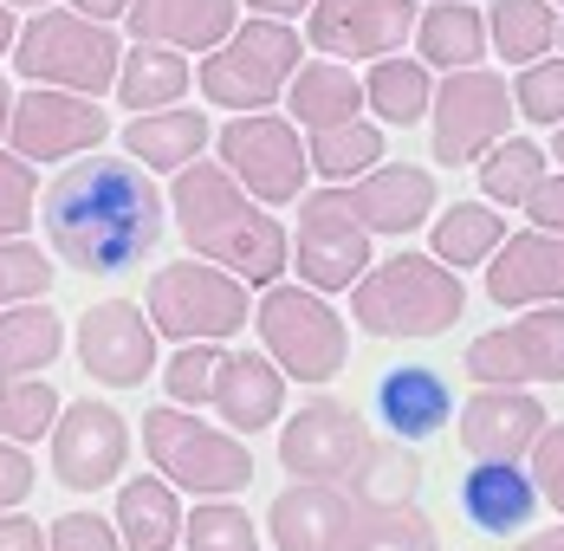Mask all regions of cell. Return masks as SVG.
<instances>
[{
  "label": "cell",
  "instance_id": "obj_1",
  "mask_svg": "<svg viewBox=\"0 0 564 551\" xmlns=\"http://www.w3.org/2000/svg\"><path fill=\"white\" fill-rule=\"evenodd\" d=\"M46 240L72 273H123L163 247L170 195L130 156H72L46 188Z\"/></svg>",
  "mask_w": 564,
  "mask_h": 551
},
{
  "label": "cell",
  "instance_id": "obj_2",
  "mask_svg": "<svg viewBox=\"0 0 564 551\" xmlns=\"http://www.w3.org/2000/svg\"><path fill=\"white\" fill-rule=\"evenodd\" d=\"M170 208L188 253H202L208 267L234 273L240 285H273L292 267V240H285L280 215L260 208L215 156H195L188 169H175Z\"/></svg>",
  "mask_w": 564,
  "mask_h": 551
},
{
  "label": "cell",
  "instance_id": "obj_3",
  "mask_svg": "<svg viewBox=\"0 0 564 551\" xmlns=\"http://www.w3.org/2000/svg\"><path fill=\"white\" fill-rule=\"evenodd\" d=\"M460 312H467L460 273L409 247L395 260H370L364 279L350 285V318L370 337H442L460 325Z\"/></svg>",
  "mask_w": 564,
  "mask_h": 551
},
{
  "label": "cell",
  "instance_id": "obj_4",
  "mask_svg": "<svg viewBox=\"0 0 564 551\" xmlns=\"http://www.w3.org/2000/svg\"><path fill=\"white\" fill-rule=\"evenodd\" d=\"M143 454L150 467L170 480L175 494H195V499H234L253 487V447L247 435L234 429H215L175 402H156L143 409Z\"/></svg>",
  "mask_w": 564,
  "mask_h": 551
},
{
  "label": "cell",
  "instance_id": "obj_5",
  "mask_svg": "<svg viewBox=\"0 0 564 551\" xmlns=\"http://www.w3.org/2000/svg\"><path fill=\"white\" fill-rule=\"evenodd\" d=\"M253 331H260V350L280 364V377H292V383L325 389L350 364V325H344L338 305L325 292H312V285H292V279L260 285Z\"/></svg>",
  "mask_w": 564,
  "mask_h": 551
},
{
  "label": "cell",
  "instance_id": "obj_6",
  "mask_svg": "<svg viewBox=\"0 0 564 551\" xmlns=\"http://www.w3.org/2000/svg\"><path fill=\"white\" fill-rule=\"evenodd\" d=\"M123 65V40L111 26L72 13V7H40L20 33H13V72L26 85H53L78 98H105Z\"/></svg>",
  "mask_w": 564,
  "mask_h": 551
},
{
  "label": "cell",
  "instance_id": "obj_7",
  "mask_svg": "<svg viewBox=\"0 0 564 551\" xmlns=\"http://www.w3.org/2000/svg\"><path fill=\"white\" fill-rule=\"evenodd\" d=\"M299 72V33L292 20H240L215 53H202V98L221 110H267L285 98V78Z\"/></svg>",
  "mask_w": 564,
  "mask_h": 551
},
{
  "label": "cell",
  "instance_id": "obj_8",
  "mask_svg": "<svg viewBox=\"0 0 564 551\" xmlns=\"http://www.w3.org/2000/svg\"><path fill=\"white\" fill-rule=\"evenodd\" d=\"M143 312L156 337H175V344H221V337H240L253 305H247V285L208 260H170L150 273V292H143Z\"/></svg>",
  "mask_w": 564,
  "mask_h": 551
},
{
  "label": "cell",
  "instance_id": "obj_9",
  "mask_svg": "<svg viewBox=\"0 0 564 551\" xmlns=\"http://www.w3.org/2000/svg\"><path fill=\"white\" fill-rule=\"evenodd\" d=\"M215 163L260 202V208H292L305 195V143H299V123L273 117V110H234L221 130H215Z\"/></svg>",
  "mask_w": 564,
  "mask_h": 551
},
{
  "label": "cell",
  "instance_id": "obj_10",
  "mask_svg": "<svg viewBox=\"0 0 564 551\" xmlns=\"http://www.w3.org/2000/svg\"><path fill=\"white\" fill-rule=\"evenodd\" d=\"M512 123V85L487 65H467V72H448L429 98V156L435 163H480Z\"/></svg>",
  "mask_w": 564,
  "mask_h": 551
},
{
  "label": "cell",
  "instance_id": "obj_11",
  "mask_svg": "<svg viewBox=\"0 0 564 551\" xmlns=\"http://www.w3.org/2000/svg\"><path fill=\"white\" fill-rule=\"evenodd\" d=\"M474 389H532L564 383V305H525L512 325L480 331L460 357Z\"/></svg>",
  "mask_w": 564,
  "mask_h": 551
},
{
  "label": "cell",
  "instance_id": "obj_12",
  "mask_svg": "<svg viewBox=\"0 0 564 551\" xmlns=\"http://www.w3.org/2000/svg\"><path fill=\"white\" fill-rule=\"evenodd\" d=\"M370 234L364 220L350 215V195L338 182H325L318 195H299V247H292V267H299V285L312 292H350L364 267H370Z\"/></svg>",
  "mask_w": 564,
  "mask_h": 551
},
{
  "label": "cell",
  "instance_id": "obj_13",
  "mask_svg": "<svg viewBox=\"0 0 564 551\" xmlns=\"http://www.w3.org/2000/svg\"><path fill=\"white\" fill-rule=\"evenodd\" d=\"M111 137V110L78 91H53V85H26L13 110H7V150L26 163H72L91 156Z\"/></svg>",
  "mask_w": 564,
  "mask_h": 551
},
{
  "label": "cell",
  "instance_id": "obj_14",
  "mask_svg": "<svg viewBox=\"0 0 564 551\" xmlns=\"http://www.w3.org/2000/svg\"><path fill=\"white\" fill-rule=\"evenodd\" d=\"M130 467V422L123 409L78 396L65 402L53 422V480L65 494H105L117 487V474Z\"/></svg>",
  "mask_w": 564,
  "mask_h": 551
},
{
  "label": "cell",
  "instance_id": "obj_15",
  "mask_svg": "<svg viewBox=\"0 0 564 551\" xmlns=\"http://www.w3.org/2000/svg\"><path fill=\"white\" fill-rule=\"evenodd\" d=\"M370 441H377L370 422H364L350 402H338V396H312L299 415L280 422V467L292 474V480H332V487H344Z\"/></svg>",
  "mask_w": 564,
  "mask_h": 551
},
{
  "label": "cell",
  "instance_id": "obj_16",
  "mask_svg": "<svg viewBox=\"0 0 564 551\" xmlns=\"http://www.w3.org/2000/svg\"><path fill=\"white\" fill-rule=\"evenodd\" d=\"M156 325L137 299H105L78 318V370L105 389H143L156 377Z\"/></svg>",
  "mask_w": 564,
  "mask_h": 551
},
{
  "label": "cell",
  "instance_id": "obj_17",
  "mask_svg": "<svg viewBox=\"0 0 564 551\" xmlns=\"http://www.w3.org/2000/svg\"><path fill=\"white\" fill-rule=\"evenodd\" d=\"M415 0H312L305 7V40L312 53L357 65V58H390L415 33Z\"/></svg>",
  "mask_w": 564,
  "mask_h": 551
},
{
  "label": "cell",
  "instance_id": "obj_18",
  "mask_svg": "<svg viewBox=\"0 0 564 551\" xmlns=\"http://www.w3.org/2000/svg\"><path fill=\"white\" fill-rule=\"evenodd\" d=\"M487 299L500 312H525V305H564V234L525 227L507 234L487 253Z\"/></svg>",
  "mask_w": 564,
  "mask_h": 551
},
{
  "label": "cell",
  "instance_id": "obj_19",
  "mask_svg": "<svg viewBox=\"0 0 564 551\" xmlns=\"http://www.w3.org/2000/svg\"><path fill=\"white\" fill-rule=\"evenodd\" d=\"M344 195H350V215L364 220V234H415V227H429V215L442 208V188H435V175L415 163H377L364 169L357 182H344Z\"/></svg>",
  "mask_w": 564,
  "mask_h": 551
},
{
  "label": "cell",
  "instance_id": "obj_20",
  "mask_svg": "<svg viewBox=\"0 0 564 551\" xmlns=\"http://www.w3.org/2000/svg\"><path fill=\"white\" fill-rule=\"evenodd\" d=\"M545 422L552 415L539 409L532 389H474L460 402V447L474 461H525Z\"/></svg>",
  "mask_w": 564,
  "mask_h": 551
},
{
  "label": "cell",
  "instance_id": "obj_21",
  "mask_svg": "<svg viewBox=\"0 0 564 551\" xmlns=\"http://www.w3.org/2000/svg\"><path fill=\"white\" fill-rule=\"evenodd\" d=\"M350 519H357V499L332 480H292L267 506V532L280 551H338Z\"/></svg>",
  "mask_w": 564,
  "mask_h": 551
},
{
  "label": "cell",
  "instance_id": "obj_22",
  "mask_svg": "<svg viewBox=\"0 0 564 551\" xmlns=\"http://www.w3.org/2000/svg\"><path fill=\"white\" fill-rule=\"evenodd\" d=\"M123 26H130V40H150V46L215 53L240 26V0H130Z\"/></svg>",
  "mask_w": 564,
  "mask_h": 551
},
{
  "label": "cell",
  "instance_id": "obj_23",
  "mask_svg": "<svg viewBox=\"0 0 564 551\" xmlns=\"http://www.w3.org/2000/svg\"><path fill=\"white\" fill-rule=\"evenodd\" d=\"M215 415H221L234 435H260L285 415V377L267 350H221V370H215Z\"/></svg>",
  "mask_w": 564,
  "mask_h": 551
},
{
  "label": "cell",
  "instance_id": "obj_24",
  "mask_svg": "<svg viewBox=\"0 0 564 551\" xmlns=\"http://www.w3.org/2000/svg\"><path fill=\"white\" fill-rule=\"evenodd\" d=\"M377 415H383V429L395 441H429L448 429L454 415V396H448V377L442 370H429V364H395L377 377Z\"/></svg>",
  "mask_w": 564,
  "mask_h": 551
},
{
  "label": "cell",
  "instance_id": "obj_25",
  "mask_svg": "<svg viewBox=\"0 0 564 551\" xmlns=\"http://www.w3.org/2000/svg\"><path fill=\"white\" fill-rule=\"evenodd\" d=\"M208 143H215V130H208V117H202L195 105L137 110V117L123 123V156L143 163L150 175H175V169H188Z\"/></svg>",
  "mask_w": 564,
  "mask_h": 551
},
{
  "label": "cell",
  "instance_id": "obj_26",
  "mask_svg": "<svg viewBox=\"0 0 564 551\" xmlns=\"http://www.w3.org/2000/svg\"><path fill=\"white\" fill-rule=\"evenodd\" d=\"M532 506H539V487H532V474H525L519 461H474V467L460 474V512H467L474 532H487V539L519 532V526L532 519Z\"/></svg>",
  "mask_w": 564,
  "mask_h": 551
},
{
  "label": "cell",
  "instance_id": "obj_27",
  "mask_svg": "<svg viewBox=\"0 0 564 551\" xmlns=\"http://www.w3.org/2000/svg\"><path fill=\"white\" fill-rule=\"evenodd\" d=\"M415 53L429 72H467L487 58V13L474 0H435L415 13Z\"/></svg>",
  "mask_w": 564,
  "mask_h": 551
},
{
  "label": "cell",
  "instance_id": "obj_28",
  "mask_svg": "<svg viewBox=\"0 0 564 551\" xmlns=\"http://www.w3.org/2000/svg\"><path fill=\"white\" fill-rule=\"evenodd\" d=\"M285 110L299 130H332V123H350L364 117V78L338 65V58H312L285 78Z\"/></svg>",
  "mask_w": 564,
  "mask_h": 551
},
{
  "label": "cell",
  "instance_id": "obj_29",
  "mask_svg": "<svg viewBox=\"0 0 564 551\" xmlns=\"http://www.w3.org/2000/svg\"><path fill=\"white\" fill-rule=\"evenodd\" d=\"M123 551H175L182 545V499L163 474L123 480L117 487V512H111Z\"/></svg>",
  "mask_w": 564,
  "mask_h": 551
},
{
  "label": "cell",
  "instance_id": "obj_30",
  "mask_svg": "<svg viewBox=\"0 0 564 551\" xmlns=\"http://www.w3.org/2000/svg\"><path fill=\"white\" fill-rule=\"evenodd\" d=\"M65 350V318L46 312V299H20L0 312V383L20 377H46V364H58Z\"/></svg>",
  "mask_w": 564,
  "mask_h": 551
},
{
  "label": "cell",
  "instance_id": "obj_31",
  "mask_svg": "<svg viewBox=\"0 0 564 551\" xmlns=\"http://www.w3.org/2000/svg\"><path fill=\"white\" fill-rule=\"evenodd\" d=\"M507 240V215L487 208V202H454V208H435L429 215V253L467 273V267H487V253Z\"/></svg>",
  "mask_w": 564,
  "mask_h": 551
},
{
  "label": "cell",
  "instance_id": "obj_32",
  "mask_svg": "<svg viewBox=\"0 0 564 551\" xmlns=\"http://www.w3.org/2000/svg\"><path fill=\"white\" fill-rule=\"evenodd\" d=\"M188 78H195L188 53L137 40V46L123 53V65H117V85H111V91H117V105H130V110H163V105H182Z\"/></svg>",
  "mask_w": 564,
  "mask_h": 551
},
{
  "label": "cell",
  "instance_id": "obj_33",
  "mask_svg": "<svg viewBox=\"0 0 564 551\" xmlns=\"http://www.w3.org/2000/svg\"><path fill=\"white\" fill-rule=\"evenodd\" d=\"M422 454L409 447V441H395V435H383V441H370L364 447V461L350 467V480H344V494L357 499V506H409V499L422 494Z\"/></svg>",
  "mask_w": 564,
  "mask_h": 551
},
{
  "label": "cell",
  "instance_id": "obj_34",
  "mask_svg": "<svg viewBox=\"0 0 564 551\" xmlns=\"http://www.w3.org/2000/svg\"><path fill=\"white\" fill-rule=\"evenodd\" d=\"M429 98H435V78H429V65L422 58H370V78H364V110H377V123H395V130H409V123H422L429 117Z\"/></svg>",
  "mask_w": 564,
  "mask_h": 551
},
{
  "label": "cell",
  "instance_id": "obj_35",
  "mask_svg": "<svg viewBox=\"0 0 564 551\" xmlns=\"http://www.w3.org/2000/svg\"><path fill=\"white\" fill-rule=\"evenodd\" d=\"M558 46V7L552 0H494L487 7V53L507 65H532Z\"/></svg>",
  "mask_w": 564,
  "mask_h": 551
},
{
  "label": "cell",
  "instance_id": "obj_36",
  "mask_svg": "<svg viewBox=\"0 0 564 551\" xmlns=\"http://www.w3.org/2000/svg\"><path fill=\"white\" fill-rule=\"evenodd\" d=\"M390 156L383 150V123L370 117H350V123H332V130H305V163L318 169L325 182H357L364 169H377Z\"/></svg>",
  "mask_w": 564,
  "mask_h": 551
},
{
  "label": "cell",
  "instance_id": "obj_37",
  "mask_svg": "<svg viewBox=\"0 0 564 551\" xmlns=\"http://www.w3.org/2000/svg\"><path fill=\"white\" fill-rule=\"evenodd\" d=\"M338 551H442V532L429 526V512L415 499L409 506H357Z\"/></svg>",
  "mask_w": 564,
  "mask_h": 551
},
{
  "label": "cell",
  "instance_id": "obj_38",
  "mask_svg": "<svg viewBox=\"0 0 564 551\" xmlns=\"http://www.w3.org/2000/svg\"><path fill=\"white\" fill-rule=\"evenodd\" d=\"M545 169H552V150H539L532 137H500V143L480 156V195L500 202V208H519V202L539 188Z\"/></svg>",
  "mask_w": 564,
  "mask_h": 551
},
{
  "label": "cell",
  "instance_id": "obj_39",
  "mask_svg": "<svg viewBox=\"0 0 564 551\" xmlns=\"http://www.w3.org/2000/svg\"><path fill=\"white\" fill-rule=\"evenodd\" d=\"M182 545L188 551H260V526L234 499H195V512H182Z\"/></svg>",
  "mask_w": 564,
  "mask_h": 551
},
{
  "label": "cell",
  "instance_id": "obj_40",
  "mask_svg": "<svg viewBox=\"0 0 564 551\" xmlns=\"http://www.w3.org/2000/svg\"><path fill=\"white\" fill-rule=\"evenodd\" d=\"M58 409H65V396H58L46 377H20V383H0V441H40L53 435Z\"/></svg>",
  "mask_w": 564,
  "mask_h": 551
},
{
  "label": "cell",
  "instance_id": "obj_41",
  "mask_svg": "<svg viewBox=\"0 0 564 551\" xmlns=\"http://www.w3.org/2000/svg\"><path fill=\"white\" fill-rule=\"evenodd\" d=\"M512 110H519L525 123L558 130L564 123V58H532V65H519V78H512Z\"/></svg>",
  "mask_w": 564,
  "mask_h": 551
},
{
  "label": "cell",
  "instance_id": "obj_42",
  "mask_svg": "<svg viewBox=\"0 0 564 551\" xmlns=\"http://www.w3.org/2000/svg\"><path fill=\"white\" fill-rule=\"evenodd\" d=\"M53 260L20 234V240H0V312L20 305V299H46L53 292Z\"/></svg>",
  "mask_w": 564,
  "mask_h": 551
},
{
  "label": "cell",
  "instance_id": "obj_43",
  "mask_svg": "<svg viewBox=\"0 0 564 551\" xmlns=\"http://www.w3.org/2000/svg\"><path fill=\"white\" fill-rule=\"evenodd\" d=\"M163 370V389H170L175 409H202L208 396H215V370H221V344H182L170 364H156Z\"/></svg>",
  "mask_w": 564,
  "mask_h": 551
},
{
  "label": "cell",
  "instance_id": "obj_44",
  "mask_svg": "<svg viewBox=\"0 0 564 551\" xmlns=\"http://www.w3.org/2000/svg\"><path fill=\"white\" fill-rule=\"evenodd\" d=\"M40 215V169L13 150H0V240H20Z\"/></svg>",
  "mask_w": 564,
  "mask_h": 551
},
{
  "label": "cell",
  "instance_id": "obj_45",
  "mask_svg": "<svg viewBox=\"0 0 564 551\" xmlns=\"http://www.w3.org/2000/svg\"><path fill=\"white\" fill-rule=\"evenodd\" d=\"M46 551H123L111 519H98V512H58L53 526H46Z\"/></svg>",
  "mask_w": 564,
  "mask_h": 551
},
{
  "label": "cell",
  "instance_id": "obj_46",
  "mask_svg": "<svg viewBox=\"0 0 564 551\" xmlns=\"http://www.w3.org/2000/svg\"><path fill=\"white\" fill-rule=\"evenodd\" d=\"M525 474H532V487H539V499H552L558 506V519H564V422H545L539 429V441L525 447Z\"/></svg>",
  "mask_w": 564,
  "mask_h": 551
},
{
  "label": "cell",
  "instance_id": "obj_47",
  "mask_svg": "<svg viewBox=\"0 0 564 551\" xmlns=\"http://www.w3.org/2000/svg\"><path fill=\"white\" fill-rule=\"evenodd\" d=\"M33 480H40V467L26 461V447L0 441V512H20V499L33 494Z\"/></svg>",
  "mask_w": 564,
  "mask_h": 551
},
{
  "label": "cell",
  "instance_id": "obj_48",
  "mask_svg": "<svg viewBox=\"0 0 564 551\" xmlns=\"http://www.w3.org/2000/svg\"><path fill=\"white\" fill-rule=\"evenodd\" d=\"M519 208L532 215V227H545V234H564V169H558V175L545 169V175H539V188H532Z\"/></svg>",
  "mask_w": 564,
  "mask_h": 551
},
{
  "label": "cell",
  "instance_id": "obj_49",
  "mask_svg": "<svg viewBox=\"0 0 564 551\" xmlns=\"http://www.w3.org/2000/svg\"><path fill=\"white\" fill-rule=\"evenodd\" d=\"M0 551H46L40 519H26V512H0Z\"/></svg>",
  "mask_w": 564,
  "mask_h": 551
},
{
  "label": "cell",
  "instance_id": "obj_50",
  "mask_svg": "<svg viewBox=\"0 0 564 551\" xmlns=\"http://www.w3.org/2000/svg\"><path fill=\"white\" fill-rule=\"evenodd\" d=\"M123 7H130V0H72V13H85V20H98V26L123 20Z\"/></svg>",
  "mask_w": 564,
  "mask_h": 551
},
{
  "label": "cell",
  "instance_id": "obj_51",
  "mask_svg": "<svg viewBox=\"0 0 564 551\" xmlns=\"http://www.w3.org/2000/svg\"><path fill=\"white\" fill-rule=\"evenodd\" d=\"M312 0H247V13H260V20H299Z\"/></svg>",
  "mask_w": 564,
  "mask_h": 551
},
{
  "label": "cell",
  "instance_id": "obj_52",
  "mask_svg": "<svg viewBox=\"0 0 564 551\" xmlns=\"http://www.w3.org/2000/svg\"><path fill=\"white\" fill-rule=\"evenodd\" d=\"M512 551H564V526H545V532H532V539H519Z\"/></svg>",
  "mask_w": 564,
  "mask_h": 551
},
{
  "label": "cell",
  "instance_id": "obj_53",
  "mask_svg": "<svg viewBox=\"0 0 564 551\" xmlns=\"http://www.w3.org/2000/svg\"><path fill=\"white\" fill-rule=\"evenodd\" d=\"M13 33H20V20H13V7L0 0V53H13Z\"/></svg>",
  "mask_w": 564,
  "mask_h": 551
},
{
  "label": "cell",
  "instance_id": "obj_54",
  "mask_svg": "<svg viewBox=\"0 0 564 551\" xmlns=\"http://www.w3.org/2000/svg\"><path fill=\"white\" fill-rule=\"evenodd\" d=\"M7 110H13V85L0 78V143H7Z\"/></svg>",
  "mask_w": 564,
  "mask_h": 551
},
{
  "label": "cell",
  "instance_id": "obj_55",
  "mask_svg": "<svg viewBox=\"0 0 564 551\" xmlns=\"http://www.w3.org/2000/svg\"><path fill=\"white\" fill-rule=\"evenodd\" d=\"M7 7H33V13H40V7H46V0H7Z\"/></svg>",
  "mask_w": 564,
  "mask_h": 551
},
{
  "label": "cell",
  "instance_id": "obj_56",
  "mask_svg": "<svg viewBox=\"0 0 564 551\" xmlns=\"http://www.w3.org/2000/svg\"><path fill=\"white\" fill-rule=\"evenodd\" d=\"M558 169H564V123H558Z\"/></svg>",
  "mask_w": 564,
  "mask_h": 551
},
{
  "label": "cell",
  "instance_id": "obj_57",
  "mask_svg": "<svg viewBox=\"0 0 564 551\" xmlns=\"http://www.w3.org/2000/svg\"><path fill=\"white\" fill-rule=\"evenodd\" d=\"M558 40H564V13H558Z\"/></svg>",
  "mask_w": 564,
  "mask_h": 551
}]
</instances>
